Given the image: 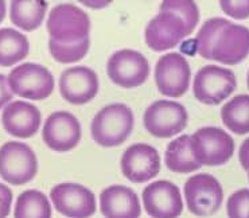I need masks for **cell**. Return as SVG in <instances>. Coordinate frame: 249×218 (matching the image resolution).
I'll use <instances>...</instances> for the list:
<instances>
[{
  "mask_svg": "<svg viewBox=\"0 0 249 218\" xmlns=\"http://www.w3.org/2000/svg\"><path fill=\"white\" fill-rule=\"evenodd\" d=\"M199 20L197 4L190 0H166L159 14L147 24L145 43L154 52H166L179 45L194 31Z\"/></svg>",
  "mask_w": 249,
  "mask_h": 218,
  "instance_id": "6da1fadb",
  "label": "cell"
},
{
  "mask_svg": "<svg viewBox=\"0 0 249 218\" xmlns=\"http://www.w3.org/2000/svg\"><path fill=\"white\" fill-rule=\"evenodd\" d=\"M132 109L125 104H110L97 112L90 124L92 138L101 147H116L133 129Z\"/></svg>",
  "mask_w": 249,
  "mask_h": 218,
  "instance_id": "7a4b0ae2",
  "label": "cell"
},
{
  "mask_svg": "<svg viewBox=\"0 0 249 218\" xmlns=\"http://www.w3.org/2000/svg\"><path fill=\"white\" fill-rule=\"evenodd\" d=\"M191 152L201 166H222L232 158L234 142L218 127H203L190 138Z\"/></svg>",
  "mask_w": 249,
  "mask_h": 218,
  "instance_id": "3957f363",
  "label": "cell"
},
{
  "mask_svg": "<svg viewBox=\"0 0 249 218\" xmlns=\"http://www.w3.org/2000/svg\"><path fill=\"white\" fill-rule=\"evenodd\" d=\"M50 39L59 43H74L89 36L90 19L80 7L69 3L53 8L47 19Z\"/></svg>",
  "mask_w": 249,
  "mask_h": 218,
  "instance_id": "277c9868",
  "label": "cell"
},
{
  "mask_svg": "<svg viewBox=\"0 0 249 218\" xmlns=\"http://www.w3.org/2000/svg\"><path fill=\"white\" fill-rule=\"evenodd\" d=\"M237 88L236 75L231 69L208 65L199 69L194 78L193 92L199 103L218 105Z\"/></svg>",
  "mask_w": 249,
  "mask_h": 218,
  "instance_id": "5b68a950",
  "label": "cell"
},
{
  "mask_svg": "<svg viewBox=\"0 0 249 218\" xmlns=\"http://www.w3.org/2000/svg\"><path fill=\"white\" fill-rule=\"evenodd\" d=\"M38 171V161L27 144L7 142L0 148V177L10 184L20 186L33 181Z\"/></svg>",
  "mask_w": 249,
  "mask_h": 218,
  "instance_id": "8992f818",
  "label": "cell"
},
{
  "mask_svg": "<svg viewBox=\"0 0 249 218\" xmlns=\"http://www.w3.org/2000/svg\"><path fill=\"white\" fill-rule=\"evenodd\" d=\"M187 110L182 104L158 100L145 109L143 124L147 132L160 139L173 138L187 126Z\"/></svg>",
  "mask_w": 249,
  "mask_h": 218,
  "instance_id": "52a82bcc",
  "label": "cell"
},
{
  "mask_svg": "<svg viewBox=\"0 0 249 218\" xmlns=\"http://www.w3.org/2000/svg\"><path fill=\"white\" fill-rule=\"evenodd\" d=\"M185 198L190 213L197 217H210L220 210L224 190L213 175L197 174L186 181Z\"/></svg>",
  "mask_w": 249,
  "mask_h": 218,
  "instance_id": "ba28073f",
  "label": "cell"
},
{
  "mask_svg": "<svg viewBox=\"0 0 249 218\" xmlns=\"http://www.w3.org/2000/svg\"><path fill=\"white\" fill-rule=\"evenodd\" d=\"M12 93L29 100H45L54 91V77L50 70L38 63H23L11 70L7 77Z\"/></svg>",
  "mask_w": 249,
  "mask_h": 218,
  "instance_id": "9c48e42d",
  "label": "cell"
},
{
  "mask_svg": "<svg viewBox=\"0 0 249 218\" xmlns=\"http://www.w3.org/2000/svg\"><path fill=\"white\" fill-rule=\"evenodd\" d=\"M107 72L113 84L132 89L143 85L147 81L150 75V65L142 53L124 49L110 55Z\"/></svg>",
  "mask_w": 249,
  "mask_h": 218,
  "instance_id": "30bf717a",
  "label": "cell"
},
{
  "mask_svg": "<svg viewBox=\"0 0 249 218\" xmlns=\"http://www.w3.org/2000/svg\"><path fill=\"white\" fill-rule=\"evenodd\" d=\"M190 65L179 53H168L159 58L155 66L158 91L167 97H180L190 86Z\"/></svg>",
  "mask_w": 249,
  "mask_h": 218,
  "instance_id": "8fae6325",
  "label": "cell"
},
{
  "mask_svg": "<svg viewBox=\"0 0 249 218\" xmlns=\"http://www.w3.org/2000/svg\"><path fill=\"white\" fill-rule=\"evenodd\" d=\"M57 212L69 218H90L96 213V197L78 183H61L50 191Z\"/></svg>",
  "mask_w": 249,
  "mask_h": 218,
  "instance_id": "7c38bea8",
  "label": "cell"
},
{
  "mask_svg": "<svg viewBox=\"0 0 249 218\" xmlns=\"http://www.w3.org/2000/svg\"><path fill=\"white\" fill-rule=\"evenodd\" d=\"M143 203L152 218H178L183 210L179 187L170 181H157L143 190Z\"/></svg>",
  "mask_w": 249,
  "mask_h": 218,
  "instance_id": "4fadbf2b",
  "label": "cell"
},
{
  "mask_svg": "<svg viewBox=\"0 0 249 218\" xmlns=\"http://www.w3.org/2000/svg\"><path fill=\"white\" fill-rule=\"evenodd\" d=\"M122 171L133 183H143L155 178L160 171V156L150 144H132L123 154Z\"/></svg>",
  "mask_w": 249,
  "mask_h": 218,
  "instance_id": "5bb4252c",
  "label": "cell"
},
{
  "mask_svg": "<svg viewBox=\"0 0 249 218\" xmlns=\"http://www.w3.org/2000/svg\"><path fill=\"white\" fill-rule=\"evenodd\" d=\"M43 142L57 152L73 149L81 140V124L70 112H54L45 121Z\"/></svg>",
  "mask_w": 249,
  "mask_h": 218,
  "instance_id": "9a60e30c",
  "label": "cell"
},
{
  "mask_svg": "<svg viewBox=\"0 0 249 218\" xmlns=\"http://www.w3.org/2000/svg\"><path fill=\"white\" fill-rule=\"evenodd\" d=\"M99 92V78L93 69L74 66L66 69L59 78V93L70 104L82 105L92 101Z\"/></svg>",
  "mask_w": 249,
  "mask_h": 218,
  "instance_id": "2e32d148",
  "label": "cell"
},
{
  "mask_svg": "<svg viewBox=\"0 0 249 218\" xmlns=\"http://www.w3.org/2000/svg\"><path fill=\"white\" fill-rule=\"evenodd\" d=\"M248 55L249 29L229 22L215 40L212 59L224 65H237Z\"/></svg>",
  "mask_w": 249,
  "mask_h": 218,
  "instance_id": "e0dca14e",
  "label": "cell"
},
{
  "mask_svg": "<svg viewBox=\"0 0 249 218\" xmlns=\"http://www.w3.org/2000/svg\"><path fill=\"white\" fill-rule=\"evenodd\" d=\"M41 120L39 109L26 101H12L1 115V123L7 133L20 139L34 136L39 129Z\"/></svg>",
  "mask_w": 249,
  "mask_h": 218,
  "instance_id": "ac0fdd59",
  "label": "cell"
},
{
  "mask_svg": "<svg viewBox=\"0 0 249 218\" xmlns=\"http://www.w3.org/2000/svg\"><path fill=\"white\" fill-rule=\"evenodd\" d=\"M100 209L105 218H139L142 214L136 193L123 184L109 186L101 191Z\"/></svg>",
  "mask_w": 249,
  "mask_h": 218,
  "instance_id": "d6986e66",
  "label": "cell"
},
{
  "mask_svg": "<svg viewBox=\"0 0 249 218\" xmlns=\"http://www.w3.org/2000/svg\"><path fill=\"white\" fill-rule=\"evenodd\" d=\"M47 3L42 0H14L10 6L11 22L24 31H34L43 22Z\"/></svg>",
  "mask_w": 249,
  "mask_h": 218,
  "instance_id": "ffe728a7",
  "label": "cell"
},
{
  "mask_svg": "<svg viewBox=\"0 0 249 218\" xmlns=\"http://www.w3.org/2000/svg\"><path fill=\"white\" fill-rule=\"evenodd\" d=\"M164 162L170 171L178 174H189L201 167L191 152L189 135H182L168 144Z\"/></svg>",
  "mask_w": 249,
  "mask_h": 218,
  "instance_id": "44dd1931",
  "label": "cell"
},
{
  "mask_svg": "<svg viewBox=\"0 0 249 218\" xmlns=\"http://www.w3.org/2000/svg\"><path fill=\"white\" fill-rule=\"evenodd\" d=\"M29 39L10 27L0 29V66H12L29 55Z\"/></svg>",
  "mask_w": 249,
  "mask_h": 218,
  "instance_id": "7402d4cb",
  "label": "cell"
},
{
  "mask_svg": "<svg viewBox=\"0 0 249 218\" xmlns=\"http://www.w3.org/2000/svg\"><path fill=\"white\" fill-rule=\"evenodd\" d=\"M221 119L233 133H249V96L240 94L233 97L221 109Z\"/></svg>",
  "mask_w": 249,
  "mask_h": 218,
  "instance_id": "603a6c76",
  "label": "cell"
},
{
  "mask_svg": "<svg viewBox=\"0 0 249 218\" xmlns=\"http://www.w3.org/2000/svg\"><path fill=\"white\" fill-rule=\"evenodd\" d=\"M15 218H52V206L46 195L38 190H26L18 197Z\"/></svg>",
  "mask_w": 249,
  "mask_h": 218,
  "instance_id": "cb8c5ba5",
  "label": "cell"
},
{
  "mask_svg": "<svg viewBox=\"0 0 249 218\" xmlns=\"http://www.w3.org/2000/svg\"><path fill=\"white\" fill-rule=\"evenodd\" d=\"M228 23L229 20H226L224 18H212L202 24L201 30L198 31L197 38L194 39L196 50L201 57L205 59H212V53H213L215 40Z\"/></svg>",
  "mask_w": 249,
  "mask_h": 218,
  "instance_id": "d4e9b609",
  "label": "cell"
},
{
  "mask_svg": "<svg viewBox=\"0 0 249 218\" xmlns=\"http://www.w3.org/2000/svg\"><path fill=\"white\" fill-rule=\"evenodd\" d=\"M89 46H90L89 36L74 43H59L53 39L49 40L50 54L57 62L61 63H71L82 59L87 55Z\"/></svg>",
  "mask_w": 249,
  "mask_h": 218,
  "instance_id": "484cf974",
  "label": "cell"
},
{
  "mask_svg": "<svg viewBox=\"0 0 249 218\" xmlns=\"http://www.w3.org/2000/svg\"><path fill=\"white\" fill-rule=\"evenodd\" d=\"M229 218H249V189L234 191L226 202Z\"/></svg>",
  "mask_w": 249,
  "mask_h": 218,
  "instance_id": "4316f807",
  "label": "cell"
},
{
  "mask_svg": "<svg viewBox=\"0 0 249 218\" xmlns=\"http://www.w3.org/2000/svg\"><path fill=\"white\" fill-rule=\"evenodd\" d=\"M220 4L222 11L234 19H248L249 18V0H244V1L221 0Z\"/></svg>",
  "mask_w": 249,
  "mask_h": 218,
  "instance_id": "83f0119b",
  "label": "cell"
},
{
  "mask_svg": "<svg viewBox=\"0 0 249 218\" xmlns=\"http://www.w3.org/2000/svg\"><path fill=\"white\" fill-rule=\"evenodd\" d=\"M12 191L6 184L0 183V218H7L11 210Z\"/></svg>",
  "mask_w": 249,
  "mask_h": 218,
  "instance_id": "f1b7e54d",
  "label": "cell"
},
{
  "mask_svg": "<svg viewBox=\"0 0 249 218\" xmlns=\"http://www.w3.org/2000/svg\"><path fill=\"white\" fill-rule=\"evenodd\" d=\"M12 94L10 86H8V81H7L6 75L0 74V109L3 108L7 103H10L12 100Z\"/></svg>",
  "mask_w": 249,
  "mask_h": 218,
  "instance_id": "f546056e",
  "label": "cell"
},
{
  "mask_svg": "<svg viewBox=\"0 0 249 218\" xmlns=\"http://www.w3.org/2000/svg\"><path fill=\"white\" fill-rule=\"evenodd\" d=\"M238 159L244 170L249 171V138L244 140V143L241 144L240 151H238Z\"/></svg>",
  "mask_w": 249,
  "mask_h": 218,
  "instance_id": "4dcf8cb0",
  "label": "cell"
},
{
  "mask_svg": "<svg viewBox=\"0 0 249 218\" xmlns=\"http://www.w3.org/2000/svg\"><path fill=\"white\" fill-rule=\"evenodd\" d=\"M247 82H248V89H249V72H248V80H247Z\"/></svg>",
  "mask_w": 249,
  "mask_h": 218,
  "instance_id": "1f68e13d",
  "label": "cell"
},
{
  "mask_svg": "<svg viewBox=\"0 0 249 218\" xmlns=\"http://www.w3.org/2000/svg\"><path fill=\"white\" fill-rule=\"evenodd\" d=\"M248 179H249V172H248Z\"/></svg>",
  "mask_w": 249,
  "mask_h": 218,
  "instance_id": "d6a6232c",
  "label": "cell"
}]
</instances>
